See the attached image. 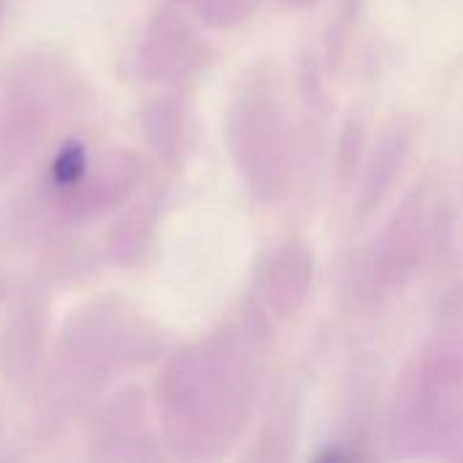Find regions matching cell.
Masks as SVG:
<instances>
[{"label": "cell", "mask_w": 463, "mask_h": 463, "mask_svg": "<svg viewBox=\"0 0 463 463\" xmlns=\"http://www.w3.org/2000/svg\"><path fill=\"white\" fill-rule=\"evenodd\" d=\"M315 263L301 241H285L266 269V296L279 317H293L307 301Z\"/></svg>", "instance_id": "3"}, {"label": "cell", "mask_w": 463, "mask_h": 463, "mask_svg": "<svg viewBox=\"0 0 463 463\" xmlns=\"http://www.w3.org/2000/svg\"><path fill=\"white\" fill-rule=\"evenodd\" d=\"M423 252V195L415 193L404 201L402 212L393 217L391 228L383 233L380 247L372 260L374 290L383 293L404 285V279L415 271L418 258Z\"/></svg>", "instance_id": "2"}, {"label": "cell", "mask_w": 463, "mask_h": 463, "mask_svg": "<svg viewBox=\"0 0 463 463\" xmlns=\"http://www.w3.org/2000/svg\"><path fill=\"white\" fill-rule=\"evenodd\" d=\"M412 146V130L404 122L391 125L383 136H380V146L374 149L372 165L366 171L364 187H361V214H369L391 190L393 179L402 174V165L407 163Z\"/></svg>", "instance_id": "4"}, {"label": "cell", "mask_w": 463, "mask_h": 463, "mask_svg": "<svg viewBox=\"0 0 463 463\" xmlns=\"http://www.w3.org/2000/svg\"><path fill=\"white\" fill-rule=\"evenodd\" d=\"M244 168L255 184V193L263 201H277L288 193L290 184V136L285 122L282 98L271 79L263 81L250 92L244 106Z\"/></svg>", "instance_id": "1"}]
</instances>
